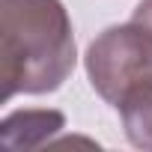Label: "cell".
Returning a JSON list of instances; mask_svg holds the SVG:
<instances>
[{"label":"cell","instance_id":"obj_1","mask_svg":"<svg viewBox=\"0 0 152 152\" xmlns=\"http://www.w3.org/2000/svg\"><path fill=\"white\" fill-rule=\"evenodd\" d=\"M75 27L63 0H3L0 12V75L3 102L45 96L75 72Z\"/></svg>","mask_w":152,"mask_h":152},{"label":"cell","instance_id":"obj_2","mask_svg":"<svg viewBox=\"0 0 152 152\" xmlns=\"http://www.w3.org/2000/svg\"><path fill=\"white\" fill-rule=\"evenodd\" d=\"M90 87L116 107L131 90L152 84V36L128 21L99 33L84 57Z\"/></svg>","mask_w":152,"mask_h":152},{"label":"cell","instance_id":"obj_3","mask_svg":"<svg viewBox=\"0 0 152 152\" xmlns=\"http://www.w3.org/2000/svg\"><path fill=\"white\" fill-rule=\"evenodd\" d=\"M66 125V116L60 110H15L3 119L0 125V137H3L6 149H36L42 143H51V137Z\"/></svg>","mask_w":152,"mask_h":152},{"label":"cell","instance_id":"obj_4","mask_svg":"<svg viewBox=\"0 0 152 152\" xmlns=\"http://www.w3.org/2000/svg\"><path fill=\"white\" fill-rule=\"evenodd\" d=\"M116 110H119L128 143L137 149H152V84L131 90L116 104Z\"/></svg>","mask_w":152,"mask_h":152},{"label":"cell","instance_id":"obj_5","mask_svg":"<svg viewBox=\"0 0 152 152\" xmlns=\"http://www.w3.org/2000/svg\"><path fill=\"white\" fill-rule=\"evenodd\" d=\"M131 21L140 24V27L152 36V0H140L137 9H134V15H131Z\"/></svg>","mask_w":152,"mask_h":152}]
</instances>
